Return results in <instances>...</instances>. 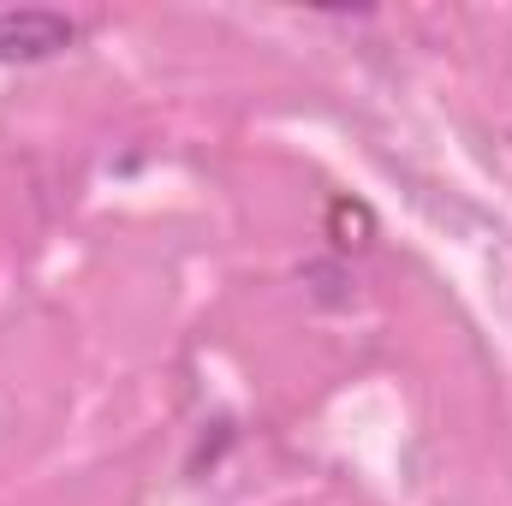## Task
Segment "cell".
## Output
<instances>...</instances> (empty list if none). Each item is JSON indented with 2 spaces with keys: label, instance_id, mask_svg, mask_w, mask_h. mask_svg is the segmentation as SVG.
<instances>
[{
  "label": "cell",
  "instance_id": "1",
  "mask_svg": "<svg viewBox=\"0 0 512 506\" xmlns=\"http://www.w3.org/2000/svg\"><path fill=\"white\" fill-rule=\"evenodd\" d=\"M78 36H84V24H78L72 12H54V6H6V12H0V66L54 60V54H66Z\"/></svg>",
  "mask_w": 512,
  "mask_h": 506
}]
</instances>
